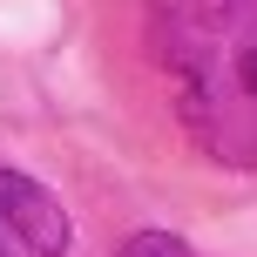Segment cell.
Masks as SVG:
<instances>
[{
	"instance_id": "6da1fadb",
	"label": "cell",
	"mask_w": 257,
	"mask_h": 257,
	"mask_svg": "<svg viewBox=\"0 0 257 257\" xmlns=\"http://www.w3.org/2000/svg\"><path fill=\"white\" fill-rule=\"evenodd\" d=\"M149 54L196 149L257 169V0H149Z\"/></svg>"
},
{
	"instance_id": "7a4b0ae2",
	"label": "cell",
	"mask_w": 257,
	"mask_h": 257,
	"mask_svg": "<svg viewBox=\"0 0 257 257\" xmlns=\"http://www.w3.org/2000/svg\"><path fill=\"white\" fill-rule=\"evenodd\" d=\"M68 210L21 169H0V257H68Z\"/></svg>"
},
{
	"instance_id": "3957f363",
	"label": "cell",
	"mask_w": 257,
	"mask_h": 257,
	"mask_svg": "<svg viewBox=\"0 0 257 257\" xmlns=\"http://www.w3.org/2000/svg\"><path fill=\"white\" fill-rule=\"evenodd\" d=\"M122 257H196V250L183 244V237H169V230H136L122 244Z\"/></svg>"
}]
</instances>
